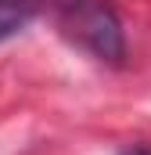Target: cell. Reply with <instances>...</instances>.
I'll return each instance as SVG.
<instances>
[{"label":"cell","mask_w":151,"mask_h":155,"mask_svg":"<svg viewBox=\"0 0 151 155\" xmlns=\"http://www.w3.org/2000/svg\"><path fill=\"white\" fill-rule=\"evenodd\" d=\"M122 155H151V148H126Z\"/></svg>","instance_id":"3"},{"label":"cell","mask_w":151,"mask_h":155,"mask_svg":"<svg viewBox=\"0 0 151 155\" xmlns=\"http://www.w3.org/2000/svg\"><path fill=\"white\" fill-rule=\"evenodd\" d=\"M40 7H43V0H0V43L22 33L36 18Z\"/></svg>","instance_id":"2"},{"label":"cell","mask_w":151,"mask_h":155,"mask_svg":"<svg viewBox=\"0 0 151 155\" xmlns=\"http://www.w3.org/2000/svg\"><path fill=\"white\" fill-rule=\"evenodd\" d=\"M61 33L76 47L90 51L101 61L119 65L126 58V40H122V22L115 11L101 0H69L61 7Z\"/></svg>","instance_id":"1"}]
</instances>
